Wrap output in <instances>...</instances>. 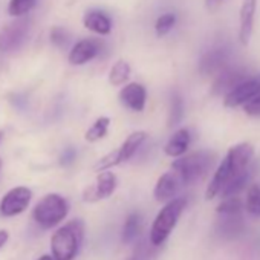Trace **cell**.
Segmentation results:
<instances>
[{"instance_id": "6da1fadb", "label": "cell", "mask_w": 260, "mask_h": 260, "mask_svg": "<svg viewBox=\"0 0 260 260\" xmlns=\"http://www.w3.org/2000/svg\"><path fill=\"white\" fill-rule=\"evenodd\" d=\"M254 158V147L249 143H239L228 149L225 158L216 167L213 178L205 190V201H211L220 194L223 187L239 173L246 170Z\"/></svg>"}, {"instance_id": "7a4b0ae2", "label": "cell", "mask_w": 260, "mask_h": 260, "mask_svg": "<svg viewBox=\"0 0 260 260\" xmlns=\"http://www.w3.org/2000/svg\"><path fill=\"white\" fill-rule=\"evenodd\" d=\"M84 236V223L74 219L60 226L51 237V251L57 260H74L80 251Z\"/></svg>"}, {"instance_id": "3957f363", "label": "cell", "mask_w": 260, "mask_h": 260, "mask_svg": "<svg viewBox=\"0 0 260 260\" xmlns=\"http://www.w3.org/2000/svg\"><path fill=\"white\" fill-rule=\"evenodd\" d=\"M214 162V155L205 150H199L194 153H185L181 158H176L172 162V170L178 173L184 187L193 185L201 181Z\"/></svg>"}, {"instance_id": "277c9868", "label": "cell", "mask_w": 260, "mask_h": 260, "mask_svg": "<svg viewBox=\"0 0 260 260\" xmlns=\"http://www.w3.org/2000/svg\"><path fill=\"white\" fill-rule=\"evenodd\" d=\"M185 205H187V201L184 198H175L164 204V207L156 214V217L152 223V228H150L149 240L153 245L161 246L169 239V236L175 230L182 211L185 210Z\"/></svg>"}, {"instance_id": "5b68a950", "label": "cell", "mask_w": 260, "mask_h": 260, "mask_svg": "<svg viewBox=\"0 0 260 260\" xmlns=\"http://www.w3.org/2000/svg\"><path fill=\"white\" fill-rule=\"evenodd\" d=\"M68 201L57 193H51L39 201V204L34 207L32 217L42 228H54L68 216Z\"/></svg>"}, {"instance_id": "8992f818", "label": "cell", "mask_w": 260, "mask_h": 260, "mask_svg": "<svg viewBox=\"0 0 260 260\" xmlns=\"http://www.w3.org/2000/svg\"><path fill=\"white\" fill-rule=\"evenodd\" d=\"M31 32V20L19 17L0 31V52H14L23 48Z\"/></svg>"}, {"instance_id": "52a82bcc", "label": "cell", "mask_w": 260, "mask_h": 260, "mask_svg": "<svg viewBox=\"0 0 260 260\" xmlns=\"http://www.w3.org/2000/svg\"><path fill=\"white\" fill-rule=\"evenodd\" d=\"M258 93H260V74H255L239 83L234 89H231L223 96V106L226 109L242 107Z\"/></svg>"}, {"instance_id": "ba28073f", "label": "cell", "mask_w": 260, "mask_h": 260, "mask_svg": "<svg viewBox=\"0 0 260 260\" xmlns=\"http://www.w3.org/2000/svg\"><path fill=\"white\" fill-rule=\"evenodd\" d=\"M116 187H118V178H116L115 173H112L110 170L100 172L98 176H96L95 184L89 185L83 191V201L89 202V204H93V202L107 199L115 193Z\"/></svg>"}, {"instance_id": "9c48e42d", "label": "cell", "mask_w": 260, "mask_h": 260, "mask_svg": "<svg viewBox=\"0 0 260 260\" xmlns=\"http://www.w3.org/2000/svg\"><path fill=\"white\" fill-rule=\"evenodd\" d=\"M32 199V191L28 187H16L10 190L0 202V213L4 216H17L23 213Z\"/></svg>"}, {"instance_id": "30bf717a", "label": "cell", "mask_w": 260, "mask_h": 260, "mask_svg": "<svg viewBox=\"0 0 260 260\" xmlns=\"http://www.w3.org/2000/svg\"><path fill=\"white\" fill-rule=\"evenodd\" d=\"M118 100L119 104L124 106L125 109L132 110V112H143L146 109V103H147V89L144 84L132 81L124 84L119 92H118Z\"/></svg>"}, {"instance_id": "8fae6325", "label": "cell", "mask_w": 260, "mask_h": 260, "mask_svg": "<svg viewBox=\"0 0 260 260\" xmlns=\"http://www.w3.org/2000/svg\"><path fill=\"white\" fill-rule=\"evenodd\" d=\"M228 58H230V51L225 46H214L201 57L198 71L204 77L217 75L220 71H223L228 66Z\"/></svg>"}, {"instance_id": "7c38bea8", "label": "cell", "mask_w": 260, "mask_h": 260, "mask_svg": "<svg viewBox=\"0 0 260 260\" xmlns=\"http://www.w3.org/2000/svg\"><path fill=\"white\" fill-rule=\"evenodd\" d=\"M258 0H242L239 8V32L237 39L242 46H248L254 32V20Z\"/></svg>"}, {"instance_id": "4fadbf2b", "label": "cell", "mask_w": 260, "mask_h": 260, "mask_svg": "<svg viewBox=\"0 0 260 260\" xmlns=\"http://www.w3.org/2000/svg\"><path fill=\"white\" fill-rule=\"evenodd\" d=\"M182 187H184V184H182L181 178L178 176V173L175 170L170 169V172H166L164 175H161L158 178L155 188H153V198L156 202L166 204V202L175 199Z\"/></svg>"}, {"instance_id": "5bb4252c", "label": "cell", "mask_w": 260, "mask_h": 260, "mask_svg": "<svg viewBox=\"0 0 260 260\" xmlns=\"http://www.w3.org/2000/svg\"><path fill=\"white\" fill-rule=\"evenodd\" d=\"M246 71L243 68H230L226 66L216 75V80L211 87L213 95H226L231 89H234L239 83L246 80Z\"/></svg>"}, {"instance_id": "9a60e30c", "label": "cell", "mask_w": 260, "mask_h": 260, "mask_svg": "<svg viewBox=\"0 0 260 260\" xmlns=\"http://www.w3.org/2000/svg\"><path fill=\"white\" fill-rule=\"evenodd\" d=\"M100 49H101V46L96 40L83 39L71 48L68 60L72 66H83V64L92 61L93 58H96L100 54Z\"/></svg>"}, {"instance_id": "2e32d148", "label": "cell", "mask_w": 260, "mask_h": 260, "mask_svg": "<svg viewBox=\"0 0 260 260\" xmlns=\"http://www.w3.org/2000/svg\"><path fill=\"white\" fill-rule=\"evenodd\" d=\"M191 144V134L187 127H181L178 130H175L173 135L167 140V143L164 144V155L169 158H181L184 156Z\"/></svg>"}, {"instance_id": "e0dca14e", "label": "cell", "mask_w": 260, "mask_h": 260, "mask_svg": "<svg viewBox=\"0 0 260 260\" xmlns=\"http://www.w3.org/2000/svg\"><path fill=\"white\" fill-rule=\"evenodd\" d=\"M83 26L96 34V36H109L112 32V20L110 17L100 10H90L83 17Z\"/></svg>"}, {"instance_id": "ac0fdd59", "label": "cell", "mask_w": 260, "mask_h": 260, "mask_svg": "<svg viewBox=\"0 0 260 260\" xmlns=\"http://www.w3.org/2000/svg\"><path fill=\"white\" fill-rule=\"evenodd\" d=\"M147 137L149 135H147L146 130H135V132H132L122 141V144L116 149L118 155H119V159H121V164L130 161L137 155V152L147 141Z\"/></svg>"}, {"instance_id": "d6986e66", "label": "cell", "mask_w": 260, "mask_h": 260, "mask_svg": "<svg viewBox=\"0 0 260 260\" xmlns=\"http://www.w3.org/2000/svg\"><path fill=\"white\" fill-rule=\"evenodd\" d=\"M220 220L217 230L222 237L236 239L243 231V220L240 214H219Z\"/></svg>"}, {"instance_id": "ffe728a7", "label": "cell", "mask_w": 260, "mask_h": 260, "mask_svg": "<svg viewBox=\"0 0 260 260\" xmlns=\"http://www.w3.org/2000/svg\"><path fill=\"white\" fill-rule=\"evenodd\" d=\"M132 75V68L125 60H118L109 71V84L113 87H122L128 83V78Z\"/></svg>"}, {"instance_id": "44dd1931", "label": "cell", "mask_w": 260, "mask_h": 260, "mask_svg": "<svg viewBox=\"0 0 260 260\" xmlns=\"http://www.w3.org/2000/svg\"><path fill=\"white\" fill-rule=\"evenodd\" d=\"M141 228H143V217L138 213H130L122 226V233H121L122 242L124 243L135 242L141 233Z\"/></svg>"}, {"instance_id": "7402d4cb", "label": "cell", "mask_w": 260, "mask_h": 260, "mask_svg": "<svg viewBox=\"0 0 260 260\" xmlns=\"http://www.w3.org/2000/svg\"><path fill=\"white\" fill-rule=\"evenodd\" d=\"M184 112H185V106H184V100L181 96L179 92H173L170 96V103H169V113H167V125L170 128L179 125L182 122L184 118Z\"/></svg>"}, {"instance_id": "603a6c76", "label": "cell", "mask_w": 260, "mask_h": 260, "mask_svg": "<svg viewBox=\"0 0 260 260\" xmlns=\"http://www.w3.org/2000/svg\"><path fill=\"white\" fill-rule=\"evenodd\" d=\"M109 127H110V118L109 116H100V118H96L92 122V125L86 130L84 140L87 143H96V141L106 138V135L109 132Z\"/></svg>"}, {"instance_id": "cb8c5ba5", "label": "cell", "mask_w": 260, "mask_h": 260, "mask_svg": "<svg viewBox=\"0 0 260 260\" xmlns=\"http://www.w3.org/2000/svg\"><path fill=\"white\" fill-rule=\"evenodd\" d=\"M249 178H251L249 169L243 170L242 173L236 175V176L223 187V190L220 191L219 196H222V199H223V198H230V196H237L242 190L246 188V185H248V182H249Z\"/></svg>"}, {"instance_id": "d4e9b609", "label": "cell", "mask_w": 260, "mask_h": 260, "mask_svg": "<svg viewBox=\"0 0 260 260\" xmlns=\"http://www.w3.org/2000/svg\"><path fill=\"white\" fill-rule=\"evenodd\" d=\"M245 210L249 216L260 217V184H252L246 190Z\"/></svg>"}, {"instance_id": "484cf974", "label": "cell", "mask_w": 260, "mask_h": 260, "mask_svg": "<svg viewBox=\"0 0 260 260\" xmlns=\"http://www.w3.org/2000/svg\"><path fill=\"white\" fill-rule=\"evenodd\" d=\"M158 248L156 245H153L152 242H146L141 240L137 246L134 254L130 255L127 260H155L158 257Z\"/></svg>"}, {"instance_id": "4316f807", "label": "cell", "mask_w": 260, "mask_h": 260, "mask_svg": "<svg viewBox=\"0 0 260 260\" xmlns=\"http://www.w3.org/2000/svg\"><path fill=\"white\" fill-rule=\"evenodd\" d=\"M176 14L175 13H164L161 14L156 22H155V34L156 37H166L167 34H170V31L175 28L176 25Z\"/></svg>"}, {"instance_id": "83f0119b", "label": "cell", "mask_w": 260, "mask_h": 260, "mask_svg": "<svg viewBox=\"0 0 260 260\" xmlns=\"http://www.w3.org/2000/svg\"><path fill=\"white\" fill-rule=\"evenodd\" d=\"M245 208V204L237 196L223 198V201L216 207L217 214H242V210Z\"/></svg>"}, {"instance_id": "f1b7e54d", "label": "cell", "mask_w": 260, "mask_h": 260, "mask_svg": "<svg viewBox=\"0 0 260 260\" xmlns=\"http://www.w3.org/2000/svg\"><path fill=\"white\" fill-rule=\"evenodd\" d=\"M39 4V0H11L8 13L11 17H23L29 11H32Z\"/></svg>"}, {"instance_id": "f546056e", "label": "cell", "mask_w": 260, "mask_h": 260, "mask_svg": "<svg viewBox=\"0 0 260 260\" xmlns=\"http://www.w3.org/2000/svg\"><path fill=\"white\" fill-rule=\"evenodd\" d=\"M51 42L52 45H55L57 48H64L69 42V34L64 28L61 26H55L51 31Z\"/></svg>"}, {"instance_id": "4dcf8cb0", "label": "cell", "mask_w": 260, "mask_h": 260, "mask_svg": "<svg viewBox=\"0 0 260 260\" xmlns=\"http://www.w3.org/2000/svg\"><path fill=\"white\" fill-rule=\"evenodd\" d=\"M242 109H243V113L248 116H260V93L254 96L252 100H249L246 104H243Z\"/></svg>"}, {"instance_id": "1f68e13d", "label": "cell", "mask_w": 260, "mask_h": 260, "mask_svg": "<svg viewBox=\"0 0 260 260\" xmlns=\"http://www.w3.org/2000/svg\"><path fill=\"white\" fill-rule=\"evenodd\" d=\"M225 0H205V8L208 13H216L222 5H223Z\"/></svg>"}, {"instance_id": "d6a6232c", "label": "cell", "mask_w": 260, "mask_h": 260, "mask_svg": "<svg viewBox=\"0 0 260 260\" xmlns=\"http://www.w3.org/2000/svg\"><path fill=\"white\" fill-rule=\"evenodd\" d=\"M75 159V150L74 149H66L63 156H61V164H71Z\"/></svg>"}, {"instance_id": "836d02e7", "label": "cell", "mask_w": 260, "mask_h": 260, "mask_svg": "<svg viewBox=\"0 0 260 260\" xmlns=\"http://www.w3.org/2000/svg\"><path fill=\"white\" fill-rule=\"evenodd\" d=\"M8 239H10V234L7 231H4V230H0V248L5 246V243L8 242Z\"/></svg>"}, {"instance_id": "e575fe53", "label": "cell", "mask_w": 260, "mask_h": 260, "mask_svg": "<svg viewBox=\"0 0 260 260\" xmlns=\"http://www.w3.org/2000/svg\"><path fill=\"white\" fill-rule=\"evenodd\" d=\"M39 260H57V258H55L54 255H52V257H51V255H42Z\"/></svg>"}, {"instance_id": "d590c367", "label": "cell", "mask_w": 260, "mask_h": 260, "mask_svg": "<svg viewBox=\"0 0 260 260\" xmlns=\"http://www.w3.org/2000/svg\"><path fill=\"white\" fill-rule=\"evenodd\" d=\"M0 169H2V159H0Z\"/></svg>"}]
</instances>
